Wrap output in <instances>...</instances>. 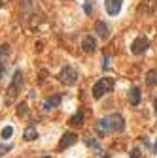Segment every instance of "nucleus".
I'll return each instance as SVG.
<instances>
[{
  "instance_id": "1",
  "label": "nucleus",
  "mask_w": 157,
  "mask_h": 158,
  "mask_svg": "<svg viewBox=\"0 0 157 158\" xmlns=\"http://www.w3.org/2000/svg\"><path fill=\"white\" fill-rule=\"evenodd\" d=\"M23 81H25V79H23V71L15 70L10 87H8V90H6V105H11L13 102H15V98L19 96V92H21V87H23Z\"/></svg>"
},
{
  "instance_id": "2",
  "label": "nucleus",
  "mask_w": 157,
  "mask_h": 158,
  "mask_svg": "<svg viewBox=\"0 0 157 158\" xmlns=\"http://www.w3.org/2000/svg\"><path fill=\"white\" fill-rule=\"evenodd\" d=\"M112 87H114V79L112 77H101L95 85H93V98L101 100L106 92H110Z\"/></svg>"
},
{
  "instance_id": "3",
  "label": "nucleus",
  "mask_w": 157,
  "mask_h": 158,
  "mask_svg": "<svg viewBox=\"0 0 157 158\" xmlns=\"http://www.w3.org/2000/svg\"><path fill=\"white\" fill-rule=\"evenodd\" d=\"M59 81H61L62 85H66V87L76 85V81H78V71H76V68L65 66V68L61 70V74H59Z\"/></svg>"
},
{
  "instance_id": "4",
  "label": "nucleus",
  "mask_w": 157,
  "mask_h": 158,
  "mask_svg": "<svg viewBox=\"0 0 157 158\" xmlns=\"http://www.w3.org/2000/svg\"><path fill=\"white\" fill-rule=\"evenodd\" d=\"M148 47H149V40L146 36H138L131 44V51H133V55H142V53L148 51Z\"/></svg>"
},
{
  "instance_id": "5",
  "label": "nucleus",
  "mask_w": 157,
  "mask_h": 158,
  "mask_svg": "<svg viewBox=\"0 0 157 158\" xmlns=\"http://www.w3.org/2000/svg\"><path fill=\"white\" fill-rule=\"evenodd\" d=\"M108 123H110V130H112V132H123V128H125L123 115H119V113L110 115V117H108Z\"/></svg>"
},
{
  "instance_id": "6",
  "label": "nucleus",
  "mask_w": 157,
  "mask_h": 158,
  "mask_svg": "<svg viewBox=\"0 0 157 158\" xmlns=\"http://www.w3.org/2000/svg\"><path fill=\"white\" fill-rule=\"evenodd\" d=\"M8 55H10V45L8 44L0 45V79L4 77L6 70H8Z\"/></svg>"
},
{
  "instance_id": "7",
  "label": "nucleus",
  "mask_w": 157,
  "mask_h": 158,
  "mask_svg": "<svg viewBox=\"0 0 157 158\" xmlns=\"http://www.w3.org/2000/svg\"><path fill=\"white\" fill-rule=\"evenodd\" d=\"M104 6H106V13H108L110 17H116L121 11L123 0H104Z\"/></svg>"
},
{
  "instance_id": "8",
  "label": "nucleus",
  "mask_w": 157,
  "mask_h": 158,
  "mask_svg": "<svg viewBox=\"0 0 157 158\" xmlns=\"http://www.w3.org/2000/svg\"><path fill=\"white\" fill-rule=\"evenodd\" d=\"M95 132L98 138H106L112 130H110V123H108V119H98L97 123H95Z\"/></svg>"
},
{
  "instance_id": "9",
  "label": "nucleus",
  "mask_w": 157,
  "mask_h": 158,
  "mask_svg": "<svg viewBox=\"0 0 157 158\" xmlns=\"http://www.w3.org/2000/svg\"><path fill=\"white\" fill-rule=\"evenodd\" d=\"M76 141H78V135H76L74 132H66V134H62L61 143H59V150H65L66 147H72Z\"/></svg>"
},
{
  "instance_id": "10",
  "label": "nucleus",
  "mask_w": 157,
  "mask_h": 158,
  "mask_svg": "<svg viewBox=\"0 0 157 158\" xmlns=\"http://www.w3.org/2000/svg\"><path fill=\"white\" fill-rule=\"evenodd\" d=\"M95 32L98 34L101 40H108L110 38V26L104 23V21H97L95 23Z\"/></svg>"
},
{
  "instance_id": "11",
  "label": "nucleus",
  "mask_w": 157,
  "mask_h": 158,
  "mask_svg": "<svg viewBox=\"0 0 157 158\" xmlns=\"http://www.w3.org/2000/svg\"><path fill=\"white\" fill-rule=\"evenodd\" d=\"M59 104H61V94H53V96H49L46 102L42 104V109H44L46 113H49L51 109H55Z\"/></svg>"
},
{
  "instance_id": "12",
  "label": "nucleus",
  "mask_w": 157,
  "mask_h": 158,
  "mask_svg": "<svg viewBox=\"0 0 157 158\" xmlns=\"http://www.w3.org/2000/svg\"><path fill=\"white\" fill-rule=\"evenodd\" d=\"M82 47H83L85 53H93V51H95V47H97V40L93 38V36H85L83 41H82Z\"/></svg>"
},
{
  "instance_id": "13",
  "label": "nucleus",
  "mask_w": 157,
  "mask_h": 158,
  "mask_svg": "<svg viewBox=\"0 0 157 158\" xmlns=\"http://www.w3.org/2000/svg\"><path fill=\"white\" fill-rule=\"evenodd\" d=\"M140 100H142L140 89H138V87H133V89L129 90V104H131V105H138Z\"/></svg>"
},
{
  "instance_id": "14",
  "label": "nucleus",
  "mask_w": 157,
  "mask_h": 158,
  "mask_svg": "<svg viewBox=\"0 0 157 158\" xmlns=\"http://www.w3.org/2000/svg\"><path fill=\"white\" fill-rule=\"evenodd\" d=\"M23 138H25V141H32V139H36L38 138V130H36V126L34 124H30L25 130V134H23Z\"/></svg>"
},
{
  "instance_id": "15",
  "label": "nucleus",
  "mask_w": 157,
  "mask_h": 158,
  "mask_svg": "<svg viewBox=\"0 0 157 158\" xmlns=\"http://www.w3.org/2000/svg\"><path fill=\"white\" fill-rule=\"evenodd\" d=\"M155 83H157V70H149L146 74V85L148 87H153Z\"/></svg>"
},
{
  "instance_id": "16",
  "label": "nucleus",
  "mask_w": 157,
  "mask_h": 158,
  "mask_svg": "<svg viewBox=\"0 0 157 158\" xmlns=\"http://www.w3.org/2000/svg\"><path fill=\"white\" fill-rule=\"evenodd\" d=\"M83 124V113L82 111H78L72 119H70V126H74V128H78V126H82Z\"/></svg>"
},
{
  "instance_id": "17",
  "label": "nucleus",
  "mask_w": 157,
  "mask_h": 158,
  "mask_svg": "<svg viewBox=\"0 0 157 158\" xmlns=\"http://www.w3.org/2000/svg\"><path fill=\"white\" fill-rule=\"evenodd\" d=\"M27 113H28L27 104H25V102H23V104H19V107H17V117H27Z\"/></svg>"
},
{
  "instance_id": "18",
  "label": "nucleus",
  "mask_w": 157,
  "mask_h": 158,
  "mask_svg": "<svg viewBox=\"0 0 157 158\" xmlns=\"http://www.w3.org/2000/svg\"><path fill=\"white\" fill-rule=\"evenodd\" d=\"M85 143H87V145H89V147H93V149H97V150H98V153H102V147H101V145H98V143H97L95 139H91V138H87V139H85Z\"/></svg>"
},
{
  "instance_id": "19",
  "label": "nucleus",
  "mask_w": 157,
  "mask_h": 158,
  "mask_svg": "<svg viewBox=\"0 0 157 158\" xmlns=\"http://www.w3.org/2000/svg\"><path fill=\"white\" fill-rule=\"evenodd\" d=\"M11 134H13V128L11 126H6L4 130H2V139H10Z\"/></svg>"
},
{
  "instance_id": "20",
  "label": "nucleus",
  "mask_w": 157,
  "mask_h": 158,
  "mask_svg": "<svg viewBox=\"0 0 157 158\" xmlns=\"http://www.w3.org/2000/svg\"><path fill=\"white\" fill-rule=\"evenodd\" d=\"M110 62H112V56H110V55H106V56H104V66H102V68H104V70H108V68H110Z\"/></svg>"
},
{
  "instance_id": "21",
  "label": "nucleus",
  "mask_w": 157,
  "mask_h": 158,
  "mask_svg": "<svg viewBox=\"0 0 157 158\" xmlns=\"http://www.w3.org/2000/svg\"><path fill=\"white\" fill-rule=\"evenodd\" d=\"M10 149H11V145H0V156H2L4 153H8Z\"/></svg>"
},
{
  "instance_id": "22",
  "label": "nucleus",
  "mask_w": 157,
  "mask_h": 158,
  "mask_svg": "<svg viewBox=\"0 0 157 158\" xmlns=\"http://www.w3.org/2000/svg\"><path fill=\"white\" fill-rule=\"evenodd\" d=\"M153 111H155V117H157V98H155V102H153Z\"/></svg>"
},
{
  "instance_id": "23",
  "label": "nucleus",
  "mask_w": 157,
  "mask_h": 158,
  "mask_svg": "<svg viewBox=\"0 0 157 158\" xmlns=\"http://www.w3.org/2000/svg\"><path fill=\"white\" fill-rule=\"evenodd\" d=\"M42 158H51V156H42Z\"/></svg>"
},
{
  "instance_id": "24",
  "label": "nucleus",
  "mask_w": 157,
  "mask_h": 158,
  "mask_svg": "<svg viewBox=\"0 0 157 158\" xmlns=\"http://www.w3.org/2000/svg\"><path fill=\"white\" fill-rule=\"evenodd\" d=\"M104 158H110V156H108V154H106V156H104Z\"/></svg>"
}]
</instances>
